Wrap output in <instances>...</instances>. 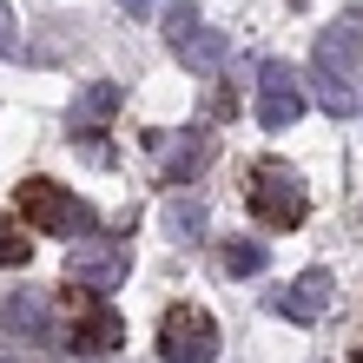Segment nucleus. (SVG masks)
Here are the masks:
<instances>
[{"label": "nucleus", "instance_id": "f257e3e1", "mask_svg": "<svg viewBox=\"0 0 363 363\" xmlns=\"http://www.w3.org/2000/svg\"><path fill=\"white\" fill-rule=\"evenodd\" d=\"M20 211H27V225L47 231V238H86L93 231V205L79 199V191L53 185V179H27L20 185Z\"/></svg>", "mask_w": 363, "mask_h": 363}, {"label": "nucleus", "instance_id": "f03ea898", "mask_svg": "<svg viewBox=\"0 0 363 363\" xmlns=\"http://www.w3.org/2000/svg\"><path fill=\"white\" fill-rule=\"evenodd\" d=\"M304 211H311V199H304V179L291 165H258L251 172V218L258 225L291 231V225H304Z\"/></svg>", "mask_w": 363, "mask_h": 363}, {"label": "nucleus", "instance_id": "7ed1b4c3", "mask_svg": "<svg viewBox=\"0 0 363 363\" xmlns=\"http://www.w3.org/2000/svg\"><path fill=\"white\" fill-rule=\"evenodd\" d=\"M159 357L165 363H211V357H218V324H211V311L172 304L165 324H159Z\"/></svg>", "mask_w": 363, "mask_h": 363}, {"label": "nucleus", "instance_id": "20e7f679", "mask_svg": "<svg viewBox=\"0 0 363 363\" xmlns=\"http://www.w3.org/2000/svg\"><path fill=\"white\" fill-rule=\"evenodd\" d=\"M67 277L73 284H86V291H119L125 277H133V245L125 238H86L67 251Z\"/></svg>", "mask_w": 363, "mask_h": 363}, {"label": "nucleus", "instance_id": "39448f33", "mask_svg": "<svg viewBox=\"0 0 363 363\" xmlns=\"http://www.w3.org/2000/svg\"><path fill=\"white\" fill-rule=\"evenodd\" d=\"M304 106H311V93H304V79H297L291 67H271L258 73V125L264 133H291L297 119H304Z\"/></svg>", "mask_w": 363, "mask_h": 363}, {"label": "nucleus", "instance_id": "423d86ee", "mask_svg": "<svg viewBox=\"0 0 363 363\" xmlns=\"http://www.w3.org/2000/svg\"><path fill=\"white\" fill-rule=\"evenodd\" d=\"M357 67H363V13H344L324 40H317V73H330V79L350 86Z\"/></svg>", "mask_w": 363, "mask_h": 363}, {"label": "nucleus", "instance_id": "0eeeda50", "mask_svg": "<svg viewBox=\"0 0 363 363\" xmlns=\"http://www.w3.org/2000/svg\"><path fill=\"white\" fill-rule=\"evenodd\" d=\"M0 330L27 337V344H47L53 337V297L47 291H7L0 297Z\"/></svg>", "mask_w": 363, "mask_h": 363}, {"label": "nucleus", "instance_id": "6e6552de", "mask_svg": "<svg viewBox=\"0 0 363 363\" xmlns=\"http://www.w3.org/2000/svg\"><path fill=\"white\" fill-rule=\"evenodd\" d=\"M271 311L291 317V324H317V317L330 311V271H304V277H291V284H277Z\"/></svg>", "mask_w": 363, "mask_h": 363}, {"label": "nucleus", "instance_id": "1a4fd4ad", "mask_svg": "<svg viewBox=\"0 0 363 363\" xmlns=\"http://www.w3.org/2000/svg\"><path fill=\"white\" fill-rule=\"evenodd\" d=\"M165 47H172V60H179V67H191V73H218L225 53H231V40H225L218 27H205V20H191V27L172 33Z\"/></svg>", "mask_w": 363, "mask_h": 363}, {"label": "nucleus", "instance_id": "9d476101", "mask_svg": "<svg viewBox=\"0 0 363 363\" xmlns=\"http://www.w3.org/2000/svg\"><path fill=\"white\" fill-rule=\"evenodd\" d=\"M119 311L106 304V297H86L79 304V317H73V330H67V344L73 350H119Z\"/></svg>", "mask_w": 363, "mask_h": 363}, {"label": "nucleus", "instance_id": "9b49d317", "mask_svg": "<svg viewBox=\"0 0 363 363\" xmlns=\"http://www.w3.org/2000/svg\"><path fill=\"white\" fill-rule=\"evenodd\" d=\"M152 145L165 152V179H172V185L199 179L205 159H211V139H205V133H179V139H152Z\"/></svg>", "mask_w": 363, "mask_h": 363}, {"label": "nucleus", "instance_id": "f8f14e48", "mask_svg": "<svg viewBox=\"0 0 363 363\" xmlns=\"http://www.w3.org/2000/svg\"><path fill=\"white\" fill-rule=\"evenodd\" d=\"M165 231H172L179 245H199V238H205V205H199V199H185V191H179V199L165 205Z\"/></svg>", "mask_w": 363, "mask_h": 363}, {"label": "nucleus", "instance_id": "ddd939ff", "mask_svg": "<svg viewBox=\"0 0 363 363\" xmlns=\"http://www.w3.org/2000/svg\"><path fill=\"white\" fill-rule=\"evenodd\" d=\"M119 99H125V93L113 86V79H99V86H86V93L73 99V119H79V125H99V119L119 113Z\"/></svg>", "mask_w": 363, "mask_h": 363}, {"label": "nucleus", "instance_id": "4468645a", "mask_svg": "<svg viewBox=\"0 0 363 363\" xmlns=\"http://www.w3.org/2000/svg\"><path fill=\"white\" fill-rule=\"evenodd\" d=\"M218 264H225L231 277H258V271L271 264V251H264L258 238H225V251H218Z\"/></svg>", "mask_w": 363, "mask_h": 363}, {"label": "nucleus", "instance_id": "2eb2a0df", "mask_svg": "<svg viewBox=\"0 0 363 363\" xmlns=\"http://www.w3.org/2000/svg\"><path fill=\"white\" fill-rule=\"evenodd\" d=\"M191 20H199V0H172V7H165V40H172V33H185Z\"/></svg>", "mask_w": 363, "mask_h": 363}, {"label": "nucleus", "instance_id": "dca6fc26", "mask_svg": "<svg viewBox=\"0 0 363 363\" xmlns=\"http://www.w3.org/2000/svg\"><path fill=\"white\" fill-rule=\"evenodd\" d=\"M27 238H13V231H0V271H7V264H27Z\"/></svg>", "mask_w": 363, "mask_h": 363}, {"label": "nucleus", "instance_id": "f3484780", "mask_svg": "<svg viewBox=\"0 0 363 363\" xmlns=\"http://www.w3.org/2000/svg\"><path fill=\"white\" fill-rule=\"evenodd\" d=\"M0 60H13V13L0 7Z\"/></svg>", "mask_w": 363, "mask_h": 363}, {"label": "nucleus", "instance_id": "a211bd4d", "mask_svg": "<svg viewBox=\"0 0 363 363\" xmlns=\"http://www.w3.org/2000/svg\"><path fill=\"white\" fill-rule=\"evenodd\" d=\"M119 7H133V13H152V7H159V0H119Z\"/></svg>", "mask_w": 363, "mask_h": 363}, {"label": "nucleus", "instance_id": "6ab92c4d", "mask_svg": "<svg viewBox=\"0 0 363 363\" xmlns=\"http://www.w3.org/2000/svg\"><path fill=\"white\" fill-rule=\"evenodd\" d=\"M0 363H13V357H7V350H0Z\"/></svg>", "mask_w": 363, "mask_h": 363}, {"label": "nucleus", "instance_id": "aec40b11", "mask_svg": "<svg viewBox=\"0 0 363 363\" xmlns=\"http://www.w3.org/2000/svg\"><path fill=\"white\" fill-rule=\"evenodd\" d=\"M291 7H304V0H291Z\"/></svg>", "mask_w": 363, "mask_h": 363}]
</instances>
